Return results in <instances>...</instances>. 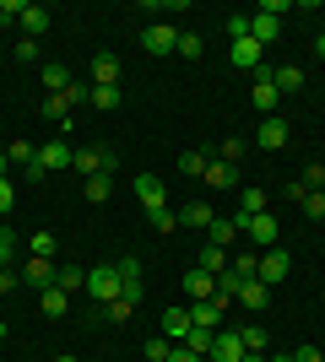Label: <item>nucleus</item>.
I'll use <instances>...</instances> for the list:
<instances>
[{"mask_svg": "<svg viewBox=\"0 0 325 362\" xmlns=\"http://www.w3.org/2000/svg\"><path fill=\"white\" fill-rule=\"evenodd\" d=\"M169 351H173L169 335H152V341H147V362H169Z\"/></svg>", "mask_w": 325, "mask_h": 362, "instance_id": "4c0bfd02", "label": "nucleus"}, {"mask_svg": "<svg viewBox=\"0 0 325 362\" xmlns=\"http://www.w3.org/2000/svg\"><path fill=\"white\" fill-rule=\"evenodd\" d=\"M141 49H147V54H163V60H169V54H179V28L152 22V28L141 33Z\"/></svg>", "mask_w": 325, "mask_h": 362, "instance_id": "20e7f679", "label": "nucleus"}, {"mask_svg": "<svg viewBox=\"0 0 325 362\" xmlns=\"http://www.w3.org/2000/svg\"><path fill=\"white\" fill-rule=\"evenodd\" d=\"M11 211H16V184H11V179H0V222H6Z\"/></svg>", "mask_w": 325, "mask_h": 362, "instance_id": "58836bf2", "label": "nucleus"}, {"mask_svg": "<svg viewBox=\"0 0 325 362\" xmlns=\"http://www.w3.org/2000/svg\"><path fill=\"white\" fill-rule=\"evenodd\" d=\"M33 259H55V233H33Z\"/></svg>", "mask_w": 325, "mask_h": 362, "instance_id": "ea45409f", "label": "nucleus"}, {"mask_svg": "<svg viewBox=\"0 0 325 362\" xmlns=\"http://www.w3.org/2000/svg\"><path fill=\"white\" fill-rule=\"evenodd\" d=\"M93 87H120V60L114 54H93Z\"/></svg>", "mask_w": 325, "mask_h": 362, "instance_id": "aec40b11", "label": "nucleus"}, {"mask_svg": "<svg viewBox=\"0 0 325 362\" xmlns=\"http://www.w3.org/2000/svg\"><path fill=\"white\" fill-rule=\"evenodd\" d=\"M55 362H76V357H55Z\"/></svg>", "mask_w": 325, "mask_h": 362, "instance_id": "6e6d98bb", "label": "nucleus"}, {"mask_svg": "<svg viewBox=\"0 0 325 362\" xmlns=\"http://www.w3.org/2000/svg\"><path fill=\"white\" fill-rule=\"evenodd\" d=\"M81 195L93 200V206H103V200L114 195V173H93V179H81Z\"/></svg>", "mask_w": 325, "mask_h": 362, "instance_id": "4be33fe9", "label": "nucleus"}, {"mask_svg": "<svg viewBox=\"0 0 325 362\" xmlns=\"http://www.w3.org/2000/svg\"><path fill=\"white\" fill-rule=\"evenodd\" d=\"M228 249H217V243H206V249H201V271H212V276H222V271H228Z\"/></svg>", "mask_w": 325, "mask_h": 362, "instance_id": "c85d7f7f", "label": "nucleus"}, {"mask_svg": "<svg viewBox=\"0 0 325 362\" xmlns=\"http://www.w3.org/2000/svg\"><path fill=\"white\" fill-rule=\"evenodd\" d=\"M55 271H60L55 259H33V255H28V265H22V281H28L33 292H49V287H55Z\"/></svg>", "mask_w": 325, "mask_h": 362, "instance_id": "1a4fd4ad", "label": "nucleus"}, {"mask_svg": "<svg viewBox=\"0 0 325 362\" xmlns=\"http://www.w3.org/2000/svg\"><path fill=\"white\" fill-rule=\"evenodd\" d=\"M190 330H195V325H190V308H163V335H169L173 346H179Z\"/></svg>", "mask_w": 325, "mask_h": 362, "instance_id": "a211bd4d", "label": "nucleus"}, {"mask_svg": "<svg viewBox=\"0 0 325 362\" xmlns=\"http://www.w3.org/2000/svg\"><path fill=\"white\" fill-rule=\"evenodd\" d=\"M185 298H190V303H206V298H217V276L195 265V271L185 276Z\"/></svg>", "mask_w": 325, "mask_h": 362, "instance_id": "2eb2a0df", "label": "nucleus"}, {"mask_svg": "<svg viewBox=\"0 0 325 362\" xmlns=\"http://www.w3.org/2000/svg\"><path fill=\"white\" fill-rule=\"evenodd\" d=\"M239 341H244V351H261V357H266V346H271L261 325H244V330H239Z\"/></svg>", "mask_w": 325, "mask_h": 362, "instance_id": "72a5a7b5", "label": "nucleus"}, {"mask_svg": "<svg viewBox=\"0 0 325 362\" xmlns=\"http://www.w3.org/2000/svg\"><path fill=\"white\" fill-rule=\"evenodd\" d=\"M266 211V189H239V216L233 222H244V216H261Z\"/></svg>", "mask_w": 325, "mask_h": 362, "instance_id": "bb28decb", "label": "nucleus"}, {"mask_svg": "<svg viewBox=\"0 0 325 362\" xmlns=\"http://www.w3.org/2000/svg\"><path fill=\"white\" fill-rule=\"evenodd\" d=\"M206 362H244V341H239V330H217Z\"/></svg>", "mask_w": 325, "mask_h": 362, "instance_id": "0eeeda50", "label": "nucleus"}, {"mask_svg": "<svg viewBox=\"0 0 325 362\" xmlns=\"http://www.w3.org/2000/svg\"><path fill=\"white\" fill-rule=\"evenodd\" d=\"M0 346H6V325H0Z\"/></svg>", "mask_w": 325, "mask_h": 362, "instance_id": "5fc2aeb1", "label": "nucleus"}, {"mask_svg": "<svg viewBox=\"0 0 325 362\" xmlns=\"http://www.w3.org/2000/svg\"><path fill=\"white\" fill-rule=\"evenodd\" d=\"M87 103H93V108H120V87H93V92H87Z\"/></svg>", "mask_w": 325, "mask_h": 362, "instance_id": "c9c22d12", "label": "nucleus"}, {"mask_svg": "<svg viewBox=\"0 0 325 362\" xmlns=\"http://www.w3.org/2000/svg\"><path fill=\"white\" fill-rule=\"evenodd\" d=\"M249 103L261 108L266 119H271V114H277V103H282V92L271 87V76H266V65H261V71H255V87H249Z\"/></svg>", "mask_w": 325, "mask_h": 362, "instance_id": "6e6552de", "label": "nucleus"}, {"mask_svg": "<svg viewBox=\"0 0 325 362\" xmlns=\"http://www.w3.org/2000/svg\"><path fill=\"white\" fill-rule=\"evenodd\" d=\"M271 362H293V357H271Z\"/></svg>", "mask_w": 325, "mask_h": 362, "instance_id": "4d7b16f0", "label": "nucleus"}, {"mask_svg": "<svg viewBox=\"0 0 325 362\" xmlns=\"http://www.w3.org/2000/svg\"><path fill=\"white\" fill-rule=\"evenodd\" d=\"M55 287L76 298V292H87V271H76V265H60V271H55Z\"/></svg>", "mask_w": 325, "mask_h": 362, "instance_id": "a878e982", "label": "nucleus"}, {"mask_svg": "<svg viewBox=\"0 0 325 362\" xmlns=\"http://www.w3.org/2000/svg\"><path fill=\"white\" fill-rule=\"evenodd\" d=\"M304 206V216H314V222H325V189H309V195L298 200Z\"/></svg>", "mask_w": 325, "mask_h": 362, "instance_id": "e433bc0d", "label": "nucleus"}, {"mask_svg": "<svg viewBox=\"0 0 325 362\" xmlns=\"http://www.w3.org/2000/svg\"><path fill=\"white\" fill-rule=\"evenodd\" d=\"M293 362H325V357H320L314 346H298V351H293Z\"/></svg>", "mask_w": 325, "mask_h": 362, "instance_id": "8fccbe9b", "label": "nucleus"}, {"mask_svg": "<svg viewBox=\"0 0 325 362\" xmlns=\"http://www.w3.org/2000/svg\"><path fill=\"white\" fill-rule=\"evenodd\" d=\"M314 54H320V60H325V33H320V38H314Z\"/></svg>", "mask_w": 325, "mask_h": 362, "instance_id": "603ef678", "label": "nucleus"}, {"mask_svg": "<svg viewBox=\"0 0 325 362\" xmlns=\"http://www.w3.org/2000/svg\"><path fill=\"white\" fill-rule=\"evenodd\" d=\"M228 60L239 65V71H249V76H255V71H261V65H266V49L255 44V38H239V44L228 49Z\"/></svg>", "mask_w": 325, "mask_h": 362, "instance_id": "9d476101", "label": "nucleus"}, {"mask_svg": "<svg viewBox=\"0 0 325 362\" xmlns=\"http://www.w3.org/2000/svg\"><path fill=\"white\" fill-rule=\"evenodd\" d=\"M22 287V271H0V292H16Z\"/></svg>", "mask_w": 325, "mask_h": 362, "instance_id": "de8ad7c7", "label": "nucleus"}, {"mask_svg": "<svg viewBox=\"0 0 325 362\" xmlns=\"http://www.w3.org/2000/svg\"><path fill=\"white\" fill-rule=\"evenodd\" d=\"M130 189H136L141 211H157V206H163V179H157V173H136V184H130Z\"/></svg>", "mask_w": 325, "mask_h": 362, "instance_id": "ddd939ff", "label": "nucleus"}, {"mask_svg": "<svg viewBox=\"0 0 325 362\" xmlns=\"http://www.w3.org/2000/svg\"><path fill=\"white\" fill-rule=\"evenodd\" d=\"M190 325H201V330H222V308L212 298L206 303H190Z\"/></svg>", "mask_w": 325, "mask_h": 362, "instance_id": "412c9836", "label": "nucleus"}, {"mask_svg": "<svg viewBox=\"0 0 325 362\" xmlns=\"http://www.w3.org/2000/svg\"><path fill=\"white\" fill-rule=\"evenodd\" d=\"M206 163H212L206 151H179V173H185V179H201V173H206Z\"/></svg>", "mask_w": 325, "mask_h": 362, "instance_id": "c756f323", "label": "nucleus"}, {"mask_svg": "<svg viewBox=\"0 0 325 362\" xmlns=\"http://www.w3.org/2000/svg\"><path fill=\"white\" fill-rule=\"evenodd\" d=\"M179 222H185V227H201V233H206V227L217 222V211H212V206H206V200H190L185 211H179Z\"/></svg>", "mask_w": 325, "mask_h": 362, "instance_id": "b1692460", "label": "nucleus"}, {"mask_svg": "<svg viewBox=\"0 0 325 362\" xmlns=\"http://www.w3.org/2000/svg\"><path fill=\"white\" fill-rule=\"evenodd\" d=\"M16 60H28V65L38 60V38H22V44H16Z\"/></svg>", "mask_w": 325, "mask_h": 362, "instance_id": "49530a36", "label": "nucleus"}, {"mask_svg": "<svg viewBox=\"0 0 325 362\" xmlns=\"http://www.w3.org/2000/svg\"><path fill=\"white\" fill-rule=\"evenodd\" d=\"M147 227H152V233H173V227H179V211L157 206V211H147Z\"/></svg>", "mask_w": 325, "mask_h": 362, "instance_id": "2f4dec72", "label": "nucleus"}, {"mask_svg": "<svg viewBox=\"0 0 325 362\" xmlns=\"http://www.w3.org/2000/svg\"><path fill=\"white\" fill-rule=\"evenodd\" d=\"M212 335H217V330H201V325H195V330H190L185 341H179V346H190L195 357H206V351H212Z\"/></svg>", "mask_w": 325, "mask_h": 362, "instance_id": "473e14b6", "label": "nucleus"}, {"mask_svg": "<svg viewBox=\"0 0 325 362\" xmlns=\"http://www.w3.org/2000/svg\"><path fill=\"white\" fill-rule=\"evenodd\" d=\"M169 362H206V357H195L190 346H173V351H169Z\"/></svg>", "mask_w": 325, "mask_h": 362, "instance_id": "09e8293b", "label": "nucleus"}, {"mask_svg": "<svg viewBox=\"0 0 325 362\" xmlns=\"http://www.w3.org/2000/svg\"><path fill=\"white\" fill-rule=\"evenodd\" d=\"M287 271H293V255H287V249H261V276H255V281L277 287V281H282Z\"/></svg>", "mask_w": 325, "mask_h": 362, "instance_id": "423d86ee", "label": "nucleus"}, {"mask_svg": "<svg viewBox=\"0 0 325 362\" xmlns=\"http://www.w3.org/2000/svg\"><path fill=\"white\" fill-rule=\"evenodd\" d=\"M287 136H293V130H287V119H277V114H271V119L261 124L255 146H261V151H277V146H287Z\"/></svg>", "mask_w": 325, "mask_h": 362, "instance_id": "dca6fc26", "label": "nucleus"}, {"mask_svg": "<svg viewBox=\"0 0 325 362\" xmlns=\"http://www.w3.org/2000/svg\"><path fill=\"white\" fill-rule=\"evenodd\" d=\"M81 179H93V173H114L120 168V151L114 146H76V163H71Z\"/></svg>", "mask_w": 325, "mask_h": 362, "instance_id": "f03ea898", "label": "nucleus"}, {"mask_svg": "<svg viewBox=\"0 0 325 362\" xmlns=\"http://www.w3.org/2000/svg\"><path fill=\"white\" fill-rule=\"evenodd\" d=\"M201 179L212 184V189H233V184H239V168H228V163H217V157H212V163H206V173H201Z\"/></svg>", "mask_w": 325, "mask_h": 362, "instance_id": "5701e85b", "label": "nucleus"}, {"mask_svg": "<svg viewBox=\"0 0 325 362\" xmlns=\"http://www.w3.org/2000/svg\"><path fill=\"white\" fill-rule=\"evenodd\" d=\"M179 54H185V60H195V54H201V38H195V33H179Z\"/></svg>", "mask_w": 325, "mask_h": 362, "instance_id": "c03bdc74", "label": "nucleus"}, {"mask_svg": "<svg viewBox=\"0 0 325 362\" xmlns=\"http://www.w3.org/2000/svg\"><path fill=\"white\" fill-rule=\"evenodd\" d=\"M298 184H304V189H325V163H309Z\"/></svg>", "mask_w": 325, "mask_h": 362, "instance_id": "a19ab883", "label": "nucleus"}, {"mask_svg": "<svg viewBox=\"0 0 325 362\" xmlns=\"http://www.w3.org/2000/svg\"><path fill=\"white\" fill-rule=\"evenodd\" d=\"M38 308H44V314H65V308H71V292H60V287L38 292Z\"/></svg>", "mask_w": 325, "mask_h": 362, "instance_id": "7c9ffc66", "label": "nucleus"}, {"mask_svg": "<svg viewBox=\"0 0 325 362\" xmlns=\"http://www.w3.org/2000/svg\"><path fill=\"white\" fill-rule=\"evenodd\" d=\"M239 233H244L249 238V249H277V216L271 211H261V216H244V222H239Z\"/></svg>", "mask_w": 325, "mask_h": 362, "instance_id": "7ed1b4c3", "label": "nucleus"}, {"mask_svg": "<svg viewBox=\"0 0 325 362\" xmlns=\"http://www.w3.org/2000/svg\"><path fill=\"white\" fill-rule=\"evenodd\" d=\"M87 298H93V308H108L120 298V265H93L87 271Z\"/></svg>", "mask_w": 325, "mask_h": 362, "instance_id": "f257e3e1", "label": "nucleus"}, {"mask_svg": "<svg viewBox=\"0 0 325 362\" xmlns=\"http://www.w3.org/2000/svg\"><path fill=\"white\" fill-rule=\"evenodd\" d=\"M249 38H255L261 49H271V44L282 38V16H266V11H255V16H249Z\"/></svg>", "mask_w": 325, "mask_h": 362, "instance_id": "9b49d317", "label": "nucleus"}, {"mask_svg": "<svg viewBox=\"0 0 325 362\" xmlns=\"http://www.w3.org/2000/svg\"><path fill=\"white\" fill-rule=\"evenodd\" d=\"M22 6H28V0H0V22H16V16H22Z\"/></svg>", "mask_w": 325, "mask_h": 362, "instance_id": "a18cd8bd", "label": "nucleus"}, {"mask_svg": "<svg viewBox=\"0 0 325 362\" xmlns=\"http://www.w3.org/2000/svg\"><path fill=\"white\" fill-rule=\"evenodd\" d=\"M233 303H239V308H249V314H266V308H271V287H266V281H244Z\"/></svg>", "mask_w": 325, "mask_h": 362, "instance_id": "4468645a", "label": "nucleus"}, {"mask_svg": "<svg viewBox=\"0 0 325 362\" xmlns=\"http://www.w3.org/2000/svg\"><path fill=\"white\" fill-rule=\"evenodd\" d=\"M16 22H22V38H44V33H49V11H44V6H33V0L22 6Z\"/></svg>", "mask_w": 325, "mask_h": 362, "instance_id": "f3484780", "label": "nucleus"}, {"mask_svg": "<svg viewBox=\"0 0 325 362\" xmlns=\"http://www.w3.org/2000/svg\"><path fill=\"white\" fill-rule=\"evenodd\" d=\"M6 157H11V168H28L38 157V141H6Z\"/></svg>", "mask_w": 325, "mask_h": 362, "instance_id": "cd10ccee", "label": "nucleus"}, {"mask_svg": "<svg viewBox=\"0 0 325 362\" xmlns=\"http://www.w3.org/2000/svg\"><path fill=\"white\" fill-rule=\"evenodd\" d=\"M239 157H244V141H239V136H228V141H222V146H217V163L239 168Z\"/></svg>", "mask_w": 325, "mask_h": 362, "instance_id": "f704fd0d", "label": "nucleus"}, {"mask_svg": "<svg viewBox=\"0 0 325 362\" xmlns=\"http://www.w3.org/2000/svg\"><path fill=\"white\" fill-rule=\"evenodd\" d=\"M266 76H271V87H277L282 98L304 92V71H298V65H266Z\"/></svg>", "mask_w": 325, "mask_h": 362, "instance_id": "f8f14e48", "label": "nucleus"}, {"mask_svg": "<svg viewBox=\"0 0 325 362\" xmlns=\"http://www.w3.org/2000/svg\"><path fill=\"white\" fill-rule=\"evenodd\" d=\"M44 87H49V98H55V92H71V87H76V76H71V65L49 60V65H44Z\"/></svg>", "mask_w": 325, "mask_h": 362, "instance_id": "6ab92c4d", "label": "nucleus"}, {"mask_svg": "<svg viewBox=\"0 0 325 362\" xmlns=\"http://www.w3.org/2000/svg\"><path fill=\"white\" fill-rule=\"evenodd\" d=\"M38 163L49 168V173H65V168L76 163V146L65 136H55V141H38Z\"/></svg>", "mask_w": 325, "mask_h": 362, "instance_id": "39448f33", "label": "nucleus"}, {"mask_svg": "<svg viewBox=\"0 0 325 362\" xmlns=\"http://www.w3.org/2000/svg\"><path fill=\"white\" fill-rule=\"evenodd\" d=\"M244 362H271V357H261V351H244Z\"/></svg>", "mask_w": 325, "mask_h": 362, "instance_id": "864d4df0", "label": "nucleus"}, {"mask_svg": "<svg viewBox=\"0 0 325 362\" xmlns=\"http://www.w3.org/2000/svg\"><path fill=\"white\" fill-rule=\"evenodd\" d=\"M233 238H239V222H228V216H217L206 227V243H217V249H233Z\"/></svg>", "mask_w": 325, "mask_h": 362, "instance_id": "393cba45", "label": "nucleus"}, {"mask_svg": "<svg viewBox=\"0 0 325 362\" xmlns=\"http://www.w3.org/2000/svg\"><path fill=\"white\" fill-rule=\"evenodd\" d=\"M222 33H228L233 44H239V38H249V16H228V22H222Z\"/></svg>", "mask_w": 325, "mask_h": 362, "instance_id": "79ce46f5", "label": "nucleus"}, {"mask_svg": "<svg viewBox=\"0 0 325 362\" xmlns=\"http://www.w3.org/2000/svg\"><path fill=\"white\" fill-rule=\"evenodd\" d=\"M6 173H11V157H6V146H0V179H6Z\"/></svg>", "mask_w": 325, "mask_h": 362, "instance_id": "3c124183", "label": "nucleus"}, {"mask_svg": "<svg viewBox=\"0 0 325 362\" xmlns=\"http://www.w3.org/2000/svg\"><path fill=\"white\" fill-rule=\"evenodd\" d=\"M130 314H136V308H130V303H125V298H114V303H108V308H103V319H114V325H125V319H130Z\"/></svg>", "mask_w": 325, "mask_h": 362, "instance_id": "37998d69", "label": "nucleus"}]
</instances>
